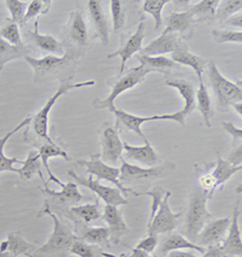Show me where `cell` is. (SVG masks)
<instances>
[{
	"label": "cell",
	"instance_id": "cell-1",
	"mask_svg": "<svg viewBox=\"0 0 242 257\" xmlns=\"http://www.w3.org/2000/svg\"><path fill=\"white\" fill-rule=\"evenodd\" d=\"M49 215L52 219L53 222V232L47 240L46 244H44L40 249L35 251V256L39 255H50V253H64L65 251H69L71 244L75 240V235L70 232V229L68 228L64 223H62L61 221L55 214L50 210V207L47 203H45L43 209H41L40 214Z\"/></svg>",
	"mask_w": 242,
	"mask_h": 257
},
{
	"label": "cell",
	"instance_id": "cell-2",
	"mask_svg": "<svg viewBox=\"0 0 242 257\" xmlns=\"http://www.w3.org/2000/svg\"><path fill=\"white\" fill-rule=\"evenodd\" d=\"M95 83L96 82L94 80H90V81H86V82H76V83H73L69 81L62 82L61 85H59L57 91L52 94V97L46 101V104H45L43 107H41L40 111L34 116V118H32L33 130H34V132L37 133L39 138L44 139L46 143H53L52 139L50 138L49 136V115H50V111H51L52 106L55 105L56 101H57L62 95L67 93V92H69L70 89L88 87V86H94Z\"/></svg>",
	"mask_w": 242,
	"mask_h": 257
},
{
	"label": "cell",
	"instance_id": "cell-3",
	"mask_svg": "<svg viewBox=\"0 0 242 257\" xmlns=\"http://www.w3.org/2000/svg\"><path fill=\"white\" fill-rule=\"evenodd\" d=\"M210 198L208 195L201 190H195L190 196L189 209H188L187 221H185V234L190 241H195L196 237L204 228L206 221L212 217V214L206 208V203Z\"/></svg>",
	"mask_w": 242,
	"mask_h": 257
},
{
	"label": "cell",
	"instance_id": "cell-4",
	"mask_svg": "<svg viewBox=\"0 0 242 257\" xmlns=\"http://www.w3.org/2000/svg\"><path fill=\"white\" fill-rule=\"evenodd\" d=\"M208 77H210L212 87H213L220 107L225 109V107L234 105L236 103H241V81L234 83L225 79L218 70L214 62H210V64H208Z\"/></svg>",
	"mask_w": 242,
	"mask_h": 257
},
{
	"label": "cell",
	"instance_id": "cell-5",
	"mask_svg": "<svg viewBox=\"0 0 242 257\" xmlns=\"http://www.w3.org/2000/svg\"><path fill=\"white\" fill-rule=\"evenodd\" d=\"M150 73L147 68L139 65V67L132 68L127 71L126 75L121 76V79H119L118 81L114 83L113 89L110 91L108 97L104 100L101 99H95L94 106L96 109H112L114 106V100L119 97L121 93H124L127 89L133 88L134 86L138 85L139 82H142L144 80V77L147 76V74Z\"/></svg>",
	"mask_w": 242,
	"mask_h": 257
},
{
	"label": "cell",
	"instance_id": "cell-6",
	"mask_svg": "<svg viewBox=\"0 0 242 257\" xmlns=\"http://www.w3.org/2000/svg\"><path fill=\"white\" fill-rule=\"evenodd\" d=\"M76 163L79 166L85 167L91 175L97 176V180H106L114 184L118 187V190H120L121 192L132 193V195H134V192H136L132 188L125 187L120 182V180H119L120 168H115V167L108 166L107 163H104L103 161H101L100 155H94V156H91V160L90 161L77 160Z\"/></svg>",
	"mask_w": 242,
	"mask_h": 257
},
{
	"label": "cell",
	"instance_id": "cell-7",
	"mask_svg": "<svg viewBox=\"0 0 242 257\" xmlns=\"http://www.w3.org/2000/svg\"><path fill=\"white\" fill-rule=\"evenodd\" d=\"M241 166H231L228 161L223 160L222 157L218 156L217 166L213 169V172L210 174H205L200 178V187L201 191H204L208 195V197H212L214 191L218 187H222L226 181L231 178L235 173L241 170Z\"/></svg>",
	"mask_w": 242,
	"mask_h": 257
},
{
	"label": "cell",
	"instance_id": "cell-8",
	"mask_svg": "<svg viewBox=\"0 0 242 257\" xmlns=\"http://www.w3.org/2000/svg\"><path fill=\"white\" fill-rule=\"evenodd\" d=\"M172 193L167 191L163 202H161L159 209L154 217L149 221L148 223V233H154V234H161V233L171 232L178 226V219L182 216V211L175 214L172 213L170 208L169 199Z\"/></svg>",
	"mask_w": 242,
	"mask_h": 257
},
{
	"label": "cell",
	"instance_id": "cell-9",
	"mask_svg": "<svg viewBox=\"0 0 242 257\" xmlns=\"http://www.w3.org/2000/svg\"><path fill=\"white\" fill-rule=\"evenodd\" d=\"M110 111L114 112L116 117V130L119 131H132L139 136L140 138H145L144 133L140 130V125H142L144 122H150V121H160V119H172L173 121V113H164V115H154V116H136L132 115V113H128L124 110L116 109L115 106H113L112 109H109Z\"/></svg>",
	"mask_w": 242,
	"mask_h": 257
},
{
	"label": "cell",
	"instance_id": "cell-10",
	"mask_svg": "<svg viewBox=\"0 0 242 257\" xmlns=\"http://www.w3.org/2000/svg\"><path fill=\"white\" fill-rule=\"evenodd\" d=\"M69 176L73 178L77 184L83 185V186L90 188L92 192H95L100 198H102L107 205H114V207H119V205L127 204V199L121 195L120 191L118 188H112L108 186H104L98 180H92V176L90 175L88 179L83 178V176L75 174L73 170L68 172Z\"/></svg>",
	"mask_w": 242,
	"mask_h": 257
},
{
	"label": "cell",
	"instance_id": "cell-11",
	"mask_svg": "<svg viewBox=\"0 0 242 257\" xmlns=\"http://www.w3.org/2000/svg\"><path fill=\"white\" fill-rule=\"evenodd\" d=\"M166 86H171L178 89L179 94L184 99V107L177 112H173V121L184 125V121L187 116H189L194 111L196 106L195 100V89H194L193 83L187 81V80H167Z\"/></svg>",
	"mask_w": 242,
	"mask_h": 257
},
{
	"label": "cell",
	"instance_id": "cell-12",
	"mask_svg": "<svg viewBox=\"0 0 242 257\" xmlns=\"http://www.w3.org/2000/svg\"><path fill=\"white\" fill-rule=\"evenodd\" d=\"M102 158L104 162L118 163L122 160L124 151V142L119 137V131L115 127H107L102 133Z\"/></svg>",
	"mask_w": 242,
	"mask_h": 257
},
{
	"label": "cell",
	"instance_id": "cell-13",
	"mask_svg": "<svg viewBox=\"0 0 242 257\" xmlns=\"http://www.w3.org/2000/svg\"><path fill=\"white\" fill-rule=\"evenodd\" d=\"M144 32H145V23H144V19H143L139 22L138 27H137V31L134 32L133 35H131V38L126 41V44H125L122 47H120L118 51H115V52L108 55V58H115V57H120L121 58L120 74L124 73L126 62L133 56V53L138 52V51L142 50L143 40H144L145 38Z\"/></svg>",
	"mask_w": 242,
	"mask_h": 257
},
{
	"label": "cell",
	"instance_id": "cell-14",
	"mask_svg": "<svg viewBox=\"0 0 242 257\" xmlns=\"http://www.w3.org/2000/svg\"><path fill=\"white\" fill-rule=\"evenodd\" d=\"M121 168L119 180L122 185L124 182L147 180V179H156L165 175V169L163 167H150V168H142L139 166L127 163L126 161L121 160Z\"/></svg>",
	"mask_w": 242,
	"mask_h": 257
},
{
	"label": "cell",
	"instance_id": "cell-15",
	"mask_svg": "<svg viewBox=\"0 0 242 257\" xmlns=\"http://www.w3.org/2000/svg\"><path fill=\"white\" fill-rule=\"evenodd\" d=\"M229 225L230 217H223V219L212 221L204 226V228L196 237V241H199L201 245H210V246L219 244L224 234L229 229Z\"/></svg>",
	"mask_w": 242,
	"mask_h": 257
},
{
	"label": "cell",
	"instance_id": "cell-16",
	"mask_svg": "<svg viewBox=\"0 0 242 257\" xmlns=\"http://www.w3.org/2000/svg\"><path fill=\"white\" fill-rule=\"evenodd\" d=\"M144 146H132L128 143L124 142V151L127 158L150 168V167H154L155 164L160 163L161 158L154 151L151 145L149 144L148 139H144Z\"/></svg>",
	"mask_w": 242,
	"mask_h": 257
},
{
	"label": "cell",
	"instance_id": "cell-17",
	"mask_svg": "<svg viewBox=\"0 0 242 257\" xmlns=\"http://www.w3.org/2000/svg\"><path fill=\"white\" fill-rule=\"evenodd\" d=\"M103 219L108 223L109 239L112 243L118 244L121 237L128 232L127 225L125 220L122 219V215L118 210V207L114 205H106L103 211Z\"/></svg>",
	"mask_w": 242,
	"mask_h": 257
},
{
	"label": "cell",
	"instance_id": "cell-18",
	"mask_svg": "<svg viewBox=\"0 0 242 257\" xmlns=\"http://www.w3.org/2000/svg\"><path fill=\"white\" fill-rule=\"evenodd\" d=\"M240 209L236 207L232 213V217L230 219L229 225V234L222 245L224 252L228 256H241L242 255V240H241V231L238 226L237 220L240 216Z\"/></svg>",
	"mask_w": 242,
	"mask_h": 257
},
{
	"label": "cell",
	"instance_id": "cell-19",
	"mask_svg": "<svg viewBox=\"0 0 242 257\" xmlns=\"http://www.w3.org/2000/svg\"><path fill=\"white\" fill-rule=\"evenodd\" d=\"M171 59L176 63V64H183L193 68V69L195 70V73L198 74L199 79H201L202 73L205 71V68L208 65V62L202 58V57L196 56L194 55V53L189 52V50H188L187 45L185 44H182L181 46L172 53Z\"/></svg>",
	"mask_w": 242,
	"mask_h": 257
},
{
	"label": "cell",
	"instance_id": "cell-20",
	"mask_svg": "<svg viewBox=\"0 0 242 257\" xmlns=\"http://www.w3.org/2000/svg\"><path fill=\"white\" fill-rule=\"evenodd\" d=\"M181 45L182 43L179 41L177 35L166 34L155 39L147 47L140 50V52H142V56L165 55V53H173Z\"/></svg>",
	"mask_w": 242,
	"mask_h": 257
},
{
	"label": "cell",
	"instance_id": "cell-21",
	"mask_svg": "<svg viewBox=\"0 0 242 257\" xmlns=\"http://www.w3.org/2000/svg\"><path fill=\"white\" fill-rule=\"evenodd\" d=\"M88 5L91 19L95 23L96 33H97L104 46H107L109 44V27L107 23L106 16H104L102 3L98 2V0H90Z\"/></svg>",
	"mask_w": 242,
	"mask_h": 257
},
{
	"label": "cell",
	"instance_id": "cell-22",
	"mask_svg": "<svg viewBox=\"0 0 242 257\" xmlns=\"http://www.w3.org/2000/svg\"><path fill=\"white\" fill-rule=\"evenodd\" d=\"M31 122H32V117L25 118L22 122H21L19 125H17L16 128H15V130L10 131V132L5 134V136L3 137V138H0V173L7 172V170H8V172L19 173V169L14 168V164L15 163L23 164V162H22V161H20L19 158H15V157L10 158V157L5 156L4 148H5V144H7V143H8V140L10 139L15 133L19 132L21 128H23V127H26V125H28L29 123H31Z\"/></svg>",
	"mask_w": 242,
	"mask_h": 257
},
{
	"label": "cell",
	"instance_id": "cell-23",
	"mask_svg": "<svg viewBox=\"0 0 242 257\" xmlns=\"http://www.w3.org/2000/svg\"><path fill=\"white\" fill-rule=\"evenodd\" d=\"M38 154H39V156H40V160L44 164L45 169H46L47 174H49V176H50V180L55 181L56 184L59 185V186L63 187L64 184H62V182L59 181L58 179L52 174L51 170H50L49 158H51V157H63L68 161V160H69V157H68L67 152H65L63 149L59 148L58 145H56L55 143H44V144L41 145L40 148H39Z\"/></svg>",
	"mask_w": 242,
	"mask_h": 257
},
{
	"label": "cell",
	"instance_id": "cell-24",
	"mask_svg": "<svg viewBox=\"0 0 242 257\" xmlns=\"http://www.w3.org/2000/svg\"><path fill=\"white\" fill-rule=\"evenodd\" d=\"M25 59L28 62V64L34 69L37 75H43V74L49 73L52 69L61 67L62 64H64L65 61L68 59V55H63L62 57L57 56H46L41 59L33 58L31 56H25Z\"/></svg>",
	"mask_w": 242,
	"mask_h": 257
},
{
	"label": "cell",
	"instance_id": "cell-25",
	"mask_svg": "<svg viewBox=\"0 0 242 257\" xmlns=\"http://www.w3.org/2000/svg\"><path fill=\"white\" fill-rule=\"evenodd\" d=\"M194 23V16L190 14V11H184V13H173L167 19V26L165 31L163 32V35L166 34H175L176 32L184 33L187 29L190 28V26Z\"/></svg>",
	"mask_w": 242,
	"mask_h": 257
},
{
	"label": "cell",
	"instance_id": "cell-26",
	"mask_svg": "<svg viewBox=\"0 0 242 257\" xmlns=\"http://www.w3.org/2000/svg\"><path fill=\"white\" fill-rule=\"evenodd\" d=\"M31 37L34 40L35 45L46 52L55 53V55H63L64 49L61 44L51 35H43L39 33V21H35L34 32L31 33Z\"/></svg>",
	"mask_w": 242,
	"mask_h": 257
},
{
	"label": "cell",
	"instance_id": "cell-27",
	"mask_svg": "<svg viewBox=\"0 0 242 257\" xmlns=\"http://www.w3.org/2000/svg\"><path fill=\"white\" fill-rule=\"evenodd\" d=\"M43 192L47 193L49 196H51L52 198H55L56 201L62 202V203H77L82 202L83 199H85L82 193L77 190V186L74 182H68V184H64V186L62 187L61 192H55V191H51L47 185L45 184V190H41Z\"/></svg>",
	"mask_w": 242,
	"mask_h": 257
},
{
	"label": "cell",
	"instance_id": "cell-28",
	"mask_svg": "<svg viewBox=\"0 0 242 257\" xmlns=\"http://www.w3.org/2000/svg\"><path fill=\"white\" fill-rule=\"evenodd\" d=\"M182 249H193L195 251H199L200 253H204L205 249L200 246L199 244L193 243V241L188 240L182 234H171L169 235L165 240H164L163 245H161V251L164 253H169L170 251L175 250H182Z\"/></svg>",
	"mask_w": 242,
	"mask_h": 257
},
{
	"label": "cell",
	"instance_id": "cell-29",
	"mask_svg": "<svg viewBox=\"0 0 242 257\" xmlns=\"http://www.w3.org/2000/svg\"><path fill=\"white\" fill-rule=\"evenodd\" d=\"M69 33L71 39H73L76 44L85 45L88 43V27H86L85 21L83 19V15L80 14L79 11H75V13L71 14Z\"/></svg>",
	"mask_w": 242,
	"mask_h": 257
},
{
	"label": "cell",
	"instance_id": "cell-30",
	"mask_svg": "<svg viewBox=\"0 0 242 257\" xmlns=\"http://www.w3.org/2000/svg\"><path fill=\"white\" fill-rule=\"evenodd\" d=\"M140 65L145 67L149 71H165V69L175 68L176 63L165 56H137Z\"/></svg>",
	"mask_w": 242,
	"mask_h": 257
},
{
	"label": "cell",
	"instance_id": "cell-31",
	"mask_svg": "<svg viewBox=\"0 0 242 257\" xmlns=\"http://www.w3.org/2000/svg\"><path fill=\"white\" fill-rule=\"evenodd\" d=\"M8 252L11 257H19L20 255H29V251L34 250V245L29 244L21 237L20 233L13 232L8 235L7 239Z\"/></svg>",
	"mask_w": 242,
	"mask_h": 257
},
{
	"label": "cell",
	"instance_id": "cell-32",
	"mask_svg": "<svg viewBox=\"0 0 242 257\" xmlns=\"http://www.w3.org/2000/svg\"><path fill=\"white\" fill-rule=\"evenodd\" d=\"M27 52H28V49L25 47V45L23 46H14V45L5 41L4 39L0 38V71L9 61L25 57L27 56Z\"/></svg>",
	"mask_w": 242,
	"mask_h": 257
},
{
	"label": "cell",
	"instance_id": "cell-33",
	"mask_svg": "<svg viewBox=\"0 0 242 257\" xmlns=\"http://www.w3.org/2000/svg\"><path fill=\"white\" fill-rule=\"evenodd\" d=\"M39 160H40V156H39L38 152L31 151L28 154V157L23 162V167L19 169V174L22 180H31L33 175L38 174L41 178V180L44 181L43 173L40 170V163H39Z\"/></svg>",
	"mask_w": 242,
	"mask_h": 257
},
{
	"label": "cell",
	"instance_id": "cell-34",
	"mask_svg": "<svg viewBox=\"0 0 242 257\" xmlns=\"http://www.w3.org/2000/svg\"><path fill=\"white\" fill-rule=\"evenodd\" d=\"M199 80H200L199 89H198V92H195L196 100H198V107H199L200 112H201L202 116H204L206 125H207V127H211V123H210V119L212 116L211 97H210V94H208V89L205 86L202 77Z\"/></svg>",
	"mask_w": 242,
	"mask_h": 257
},
{
	"label": "cell",
	"instance_id": "cell-35",
	"mask_svg": "<svg viewBox=\"0 0 242 257\" xmlns=\"http://www.w3.org/2000/svg\"><path fill=\"white\" fill-rule=\"evenodd\" d=\"M70 214L86 223L101 219V216H102L100 208H98V203L79 205V207H71Z\"/></svg>",
	"mask_w": 242,
	"mask_h": 257
},
{
	"label": "cell",
	"instance_id": "cell-36",
	"mask_svg": "<svg viewBox=\"0 0 242 257\" xmlns=\"http://www.w3.org/2000/svg\"><path fill=\"white\" fill-rule=\"evenodd\" d=\"M219 0H202V2H199L198 4L189 9V11L194 17L214 16L218 7H219Z\"/></svg>",
	"mask_w": 242,
	"mask_h": 257
},
{
	"label": "cell",
	"instance_id": "cell-37",
	"mask_svg": "<svg viewBox=\"0 0 242 257\" xmlns=\"http://www.w3.org/2000/svg\"><path fill=\"white\" fill-rule=\"evenodd\" d=\"M83 239L90 244L104 243L109 239V229L107 227H90L83 232Z\"/></svg>",
	"mask_w": 242,
	"mask_h": 257
},
{
	"label": "cell",
	"instance_id": "cell-38",
	"mask_svg": "<svg viewBox=\"0 0 242 257\" xmlns=\"http://www.w3.org/2000/svg\"><path fill=\"white\" fill-rule=\"evenodd\" d=\"M167 0H145L143 3V11L150 14L155 20V29H159L163 19H161V13L163 9L167 4Z\"/></svg>",
	"mask_w": 242,
	"mask_h": 257
},
{
	"label": "cell",
	"instance_id": "cell-39",
	"mask_svg": "<svg viewBox=\"0 0 242 257\" xmlns=\"http://www.w3.org/2000/svg\"><path fill=\"white\" fill-rule=\"evenodd\" d=\"M0 38L4 39L5 41L14 45V46H23L19 25L15 22H11V21L7 26H4L2 28V31H0Z\"/></svg>",
	"mask_w": 242,
	"mask_h": 257
},
{
	"label": "cell",
	"instance_id": "cell-40",
	"mask_svg": "<svg viewBox=\"0 0 242 257\" xmlns=\"http://www.w3.org/2000/svg\"><path fill=\"white\" fill-rule=\"evenodd\" d=\"M241 9H242L241 0H225V2H220L214 17L219 20L222 19L228 20L231 15H236L237 11H241Z\"/></svg>",
	"mask_w": 242,
	"mask_h": 257
},
{
	"label": "cell",
	"instance_id": "cell-41",
	"mask_svg": "<svg viewBox=\"0 0 242 257\" xmlns=\"http://www.w3.org/2000/svg\"><path fill=\"white\" fill-rule=\"evenodd\" d=\"M69 252L79 257H102V252L96 250L95 247H92L91 245L85 243V241L76 240V239L71 244Z\"/></svg>",
	"mask_w": 242,
	"mask_h": 257
},
{
	"label": "cell",
	"instance_id": "cell-42",
	"mask_svg": "<svg viewBox=\"0 0 242 257\" xmlns=\"http://www.w3.org/2000/svg\"><path fill=\"white\" fill-rule=\"evenodd\" d=\"M167 191L163 187H155L154 190L151 191H145V192H134V196L139 197V196H149L153 198V203H151V211H150V221L154 217V215L156 214L157 209H159L161 202H163L164 197H165Z\"/></svg>",
	"mask_w": 242,
	"mask_h": 257
},
{
	"label": "cell",
	"instance_id": "cell-43",
	"mask_svg": "<svg viewBox=\"0 0 242 257\" xmlns=\"http://www.w3.org/2000/svg\"><path fill=\"white\" fill-rule=\"evenodd\" d=\"M5 5H7L11 14V22L17 23V25L21 23L22 25L27 8L26 2H21V0H7Z\"/></svg>",
	"mask_w": 242,
	"mask_h": 257
},
{
	"label": "cell",
	"instance_id": "cell-44",
	"mask_svg": "<svg viewBox=\"0 0 242 257\" xmlns=\"http://www.w3.org/2000/svg\"><path fill=\"white\" fill-rule=\"evenodd\" d=\"M212 35H213L214 40L219 44L224 43H242V33L234 32V31H218V29H214L212 31Z\"/></svg>",
	"mask_w": 242,
	"mask_h": 257
},
{
	"label": "cell",
	"instance_id": "cell-45",
	"mask_svg": "<svg viewBox=\"0 0 242 257\" xmlns=\"http://www.w3.org/2000/svg\"><path fill=\"white\" fill-rule=\"evenodd\" d=\"M110 9H112V16H113V29L114 32L121 31L125 23L124 10H122V3L119 0H113L110 2Z\"/></svg>",
	"mask_w": 242,
	"mask_h": 257
},
{
	"label": "cell",
	"instance_id": "cell-46",
	"mask_svg": "<svg viewBox=\"0 0 242 257\" xmlns=\"http://www.w3.org/2000/svg\"><path fill=\"white\" fill-rule=\"evenodd\" d=\"M51 4V2H41V0H32L29 5L27 7V11L23 17V23L33 19L34 16H38L39 14H46L49 9H44L45 5Z\"/></svg>",
	"mask_w": 242,
	"mask_h": 257
},
{
	"label": "cell",
	"instance_id": "cell-47",
	"mask_svg": "<svg viewBox=\"0 0 242 257\" xmlns=\"http://www.w3.org/2000/svg\"><path fill=\"white\" fill-rule=\"evenodd\" d=\"M159 244V238H157V234H154V233H149L148 237H145L142 241H139L137 244L136 249H139L147 253H153L155 247Z\"/></svg>",
	"mask_w": 242,
	"mask_h": 257
},
{
	"label": "cell",
	"instance_id": "cell-48",
	"mask_svg": "<svg viewBox=\"0 0 242 257\" xmlns=\"http://www.w3.org/2000/svg\"><path fill=\"white\" fill-rule=\"evenodd\" d=\"M223 128L229 134H231L232 140H234L235 143L237 142V140H238V142H241V138H242V130H241V128H236L234 123H231V122H226V121L223 122Z\"/></svg>",
	"mask_w": 242,
	"mask_h": 257
},
{
	"label": "cell",
	"instance_id": "cell-49",
	"mask_svg": "<svg viewBox=\"0 0 242 257\" xmlns=\"http://www.w3.org/2000/svg\"><path fill=\"white\" fill-rule=\"evenodd\" d=\"M102 256L104 257H159L156 255H150V253L144 252V251L136 249V247H132L130 253H122L120 256H115L112 255V253H107V252H102Z\"/></svg>",
	"mask_w": 242,
	"mask_h": 257
},
{
	"label": "cell",
	"instance_id": "cell-50",
	"mask_svg": "<svg viewBox=\"0 0 242 257\" xmlns=\"http://www.w3.org/2000/svg\"><path fill=\"white\" fill-rule=\"evenodd\" d=\"M202 257H228V255L224 252L222 245L216 244V245H211V246L208 247V250L205 251L204 256Z\"/></svg>",
	"mask_w": 242,
	"mask_h": 257
},
{
	"label": "cell",
	"instance_id": "cell-51",
	"mask_svg": "<svg viewBox=\"0 0 242 257\" xmlns=\"http://www.w3.org/2000/svg\"><path fill=\"white\" fill-rule=\"evenodd\" d=\"M228 162L231 164V166H241V161H242V148L241 144L238 145V148H236L234 151L231 152L228 160Z\"/></svg>",
	"mask_w": 242,
	"mask_h": 257
},
{
	"label": "cell",
	"instance_id": "cell-52",
	"mask_svg": "<svg viewBox=\"0 0 242 257\" xmlns=\"http://www.w3.org/2000/svg\"><path fill=\"white\" fill-rule=\"evenodd\" d=\"M226 25L231 26V27H236V28H241L242 27V17L241 15H234V16H230L228 20L225 21Z\"/></svg>",
	"mask_w": 242,
	"mask_h": 257
},
{
	"label": "cell",
	"instance_id": "cell-53",
	"mask_svg": "<svg viewBox=\"0 0 242 257\" xmlns=\"http://www.w3.org/2000/svg\"><path fill=\"white\" fill-rule=\"evenodd\" d=\"M167 257H196L194 253L188 252V251H182V250H175L170 251L169 256Z\"/></svg>",
	"mask_w": 242,
	"mask_h": 257
},
{
	"label": "cell",
	"instance_id": "cell-54",
	"mask_svg": "<svg viewBox=\"0 0 242 257\" xmlns=\"http://www.w3.org/2000/svg\"><path fill=\"white\" fill-rule=\"evenodd\" d=\"M236 109V111L238 112V115H242V104L241 103H236V104H234V105H232Z\"/></svg>",
	"mask_w": 242,
	"mask_h": 257
},
{
	"label": "cell",
	"instance_id": "cell-55",
	"mask_svg": "<svg viewBox=\"0 0 242 257\" xmlns=\"http://www.w3.org/2000/svg\"><path fill=\"white\" fill-rule=\"evenodd\" d=\"M0 257H11V256L8 251H5V252H0Z\"/></svg>",
	"mask_w": 242,
	"mask_h": 257
},
{
	"label": "cell",
	"instance_id": "cell-56",
	"mask_svg": "<svg viewBox=\"0 0 242 257\" xmlns=\"http://www.w3.org/2000/svg\"><path fill=\"white\" fill-rule=\"evenodd\" d=\"M28 256H29V257H33V256H32V255H31V253H29V255H28Z\"/></svg>",
	"mask_w": 242,
	"mask_h": 257
}]
</instances>
